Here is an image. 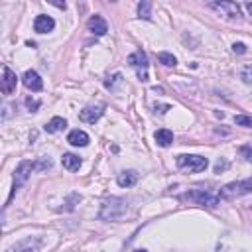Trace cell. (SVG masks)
I'll use <instances>...</instances> for the list:
<instances>
[{"mask_svg": "<svg viewBox=\"0 0 252 252\" xmlns=\"http://www.w3.org/2000/svg\"><path fill=\"white\" fill-rule=\"evenodd\" d=\"M248 193H252V177L227 183L225 187H221L219 199H236V197H242V195H248Z\"/></svg>", "mask_w": 252, "mask_h": 252, "instance_id": "1", "label": "cell"}, {"mask_svg": "<svg viewBox=\"0 0 252 252\" xmlns=\"http://www.w3.org/2000/svg\"><path fill=\"white\" fill-rule=\"evenodd\" d=\"M124 211H126V203H124V201L113 197V199L105 201L103 209H100V219H105V221H118L124 215Z\"/></svg>", "mask_w": 252, "mask_h": 252, "instance_id": "2", "label": "cell"}, {"mask_svg": "<svg viewBox=\"0 0 252 252\" xmlns=\"http://www.w3.org/2000/svg\"><path fill=\"white\" fill-rule=\"evenodd\" d=\"M209 166V160L203 158V156H197V154H183V156H177V168L181 170H187V172H205Z\"/></svg>", "mask_w": 252, "mask_h": 252, "instance_id": "3", "label": "cell"}, {"mask_svg": "<svg viewBox=\"0 0 252 252\" xmlns=\"http://www.w3.org/2000/svg\"><path fill=\"white\" fill-rule=\"evenodd\" d=\"M181 199L193 201V203H197V205H201V207H217V205H219V197L211 195V193H209V191H205V189L189 191V193H185Z\"/></svg>", "mask_w": 252, "mask_h": 252, "instance_id": "4", "label": "cell"}, {"mask_svg": "<svg viewBox=\"0 0 252 252\" xmlns=\"http://www.w3.org/2000/svg\"><path fill=\"white\" fill-rule=\"evenodd\" d=\"M32 170H36V164L34 162H30V160H24V162H20V166L16 168V172H14V185H12V193H10V199H12V195L28 181V177H30V174H32Z\"/></svg>", "mask_w": 252, "mask_h": 252, "instance_id": "5", "label": "cell"}, {"mask_svg": "<svg viewBox=\"0 0 252 252\" xmlns=\"http://www.w3.org/2000/svg\"><path fill=\"white\" fill-rule=\"evenodd\" d=\"M128 63L138 71L140 81H148V56L142 52V49H136V52L128 58Z\"/></svg>", "mask_w": 252, "mask_h": 252, "instance_id": "6", "label": "cell"}, {"mask_svg": "<svg viewBox=\"0 0 252 252\" xmlns=\"http://www.w3.org/2000/svg\"><path fill=\"white\" fill-rule=\"evenodd\" d=\"M103 113H105V105H89V107H85V109L79 113V118H81L83 122L95 124L100 116H103Z\"/></svg>", "mask_w": 252, "mask_h": 252, "instance_id": "7", "label": "cell"}, {"mask_svg": "<svg viewBox=\"0 0 252 252\" xmlns=\"http://www.w3.org/2000/svg\"><path fill=\"white\" fill-rule=\"evenodd\" d=\"M16 85H18L16 73L8 65H4V69H2V93L4 95H12L16 91Z\"/></svg>", "mask_w": 252, "mask_h": 252, "instance_id": "8", "label": "cell"}, {"mask_svg": "<svg viewBox=\"0 0 252 252\" xmlns=\"http://www.w3.org/2000/svg\"><path fill=\"white\" fill-rule=\"evenodd\" d=\"M87 28H89V32H91V34H95V36H105V34L109 32V24H107V20H105L103 16H98V14H95V16H91V18H89Z\"/></svg>", "mask_w": 252, "mask_h": 252, "instance_id": "9", "label": "cell"}, {"mask_svg": "<svg viewBox=\"0 0 252 252\" xmlns=\"http://www.w3.org/2000/svg\"><path fill=\"white\" fill-rule=\"evenodd\" d=\"M22 83L26 85V89H30V91H34V93H38V91L43 89V81H41V77H39L34 69H28V71L24 73Z\"/></svg>", "mask_w": 252, "mask_h": 252, "instance_id": "10", "label": "cell"}, {"mask_svg": "<svg viewBox=\"0 0 252 252\" xmlns=\"http://www.w3.org/2000/svg\"><path fill=\"white\" fill-rule=\"evenodd\" d=\"M54 28H56L54 18H52V16H45V14H39V16L36 18V22H34V30H36L38 34H47V32H52Z\"/></svg>", "mask_w": 252, "mask_h": 252, "instance_id": "11", "label": "cell"}, {"mask_svg": "<svg viewBox=\"0 0 252 252\" xmlns=\"http://www.w3.org/2000/svg\"><path fill=\"white\" fill-rule=\"evenodd\" d=\"M213 8H217L219 12H223L225 18H231V20H238V18H240V8H238V4H234V2L213 4Z\"/></svg>", "mask_w": 252, "mask_h": 252, "instance_id": "12", "label": "cell"}, {"mask_svg": "<svg viewBox=\"0 0 252 252\" xmlns=\"http://www.w3.org/2000/svg\"><path fill=\"white\" fill-rule=\"evenodd\" d=\"M67 142L75 148H83L89 144V134L85 130H71L69 136H67Z\"/></svg>", "mask_w": 252, "mask_h": 252, "instance_id": "13", "label": "cell"}, {"mask_svg": "<svg viewBox=\"0 0 252 252\" xmlns=\"http://www.w3.org/2000/svg\"><path fill=\"white\" fill-rule=\"evenodd\" d=\"M138 172H134V170H128V172H122V174H118V177H116V183L120 185V187H132L136 181H138Z\"/></svg>", "mask_w": 252, "mask_h": 252, "instance_id": "14", "label": "cell"}, {"mask_svg": "<svg viewBox=\"0 0 252 252\" xmlns=\"http://www.w3.org/2000/svg\"><path fill=\"white\" fill-rule=\"evenodd\" d=\"M154 138H156L158 146H162V148H168V146H172V142H174V134H172V130H168V128L156 130Z\"/></svg>", "mask_w": 252, "mask_h": 252, "instance_id": "15", "label": "cell"}, {"mask_svg": "<svg viewBox=\"0 0 252 252\" xmlns=\"http://www.w3.org/2000/svg\"><path fill=\"white\" fill-rule=\"evenodd\" d=\"M61 164H63V168H65V170H69V172H77V170L81 168V158H79V156H75V154H63Z\"/></svg>", "mask_w": 252, "mask_h": 252, "instance_id": "16", "label": "cell"}, {"mask_svg": "<svg viewBox=\"0 0 252 252\" xmlns=\"http://www.w3.org/2000/svg\"><path fill=\"white\" fill-rule=\"evenodd\" d=\"M65 126H67V120H65V118H61V116H54L52 120H49V122L45 124V130H47L49 134H56V132L63 130Z\"/></svg>", "mask_w": 252, "mask_h": 252, "instance_id": "17", "label": "cell"}, {"mask_svg": "<svg viewBox=\"0 0 252 252\" xmlns=\"http://www.w3.org/2000/svg\"><path fill=\"white\" fill-rule=\"evenodd\" d=\"M158 59H160V63L166 65V67H175V63H177L175 56H172V54H168V52H160V54H158Z\"/></svg>", "mask_w": 252, "mask_h": 252, "instance_id": "18", "label": "cell"}, {"mask_svg": "<svg viewBox=\"0 0 252 252\" xmlns=\"http://www.w3.org/2000/svg\"><path fill=\"white\" fill-rule=\"evenodd\" d=\"M150 8H152V4L146 2V0H144V2H140V4H138V14H140V18H144V20L152 18V12H150Z\"/></svg>", "mask_w": 252, "mask_h": 252, "instance_id": "19", "label": "cell"}, {"mask_svg": "<svg viewBox=\"0 0 252 252\" xmlns=\"http://www.w3.org/2000/svg\"><path fill=\"white\" fill-rule=\"evenodd\" d=\"M234 124L236 126H244V128H252V116L238 115V116H234Z\"/></svg>", "mask_w": 252, "mask_h": 252, "instance_id": "20", "label": "cell"}, {"mask_svg": "<svg viewBox=\"0 0 252 252\" xmlns=\"http://www.w3.org/2000/svg\"><path fill=\"white\" fill-rule=\"evenodd\" d=\"M26 105H28V109L34 113L36 109H39L41 103H39V100H36V98H32V97H28V98H26Z\"/></svg>", "mask_w": 252, "mask_h": 252, "instance_id": "21", "label": "cell"}, {"mask_svg": "<svg viewBox=\"0 0 252 252\" xmlns=\"http://www.w3.org/2000/svg\"><path fill=\"white\" fill-rule=\"evenodd\" d=\"M240 154H242L248 162H252V146H242V148H240Z\"/></svg>", "mask_w": 252, "mask_h": 252, "instance_id": "22", "label": "cell"}, {"mask_svg": "<svg viewBox=\"0 0 252 252\" xmlns=\"http://www.w3.org/2000/svg\"><path fill=\"white\" fill-rule=\"evenodd\" d=\"M242 81L248 83V85H252V67H246V69L242 71Z\"/></svg>", "mask_w": 252, "mask_h": 252, "instance_id": "23", "label": "cell"}, {"mask_svg": "<svg viewBox=\"0 0 252 252\" xmlns=\"http://www.w3.org/2000/svg\"><path fill=\"white\" fill-rule=\"evenodd\" d=\"M233 49H234L236 54H244V52H246V45H244V43H234Z\"/></svg>", "mask_w": 252, "mask_h": 252, "instance_id": "24", "label": "cell"}, {"mask_svg": "<svg viewBox=\"0 0 252 252\" xmlns=\"http://www.w3.org/2000/svg\"><path fill=\"white\" fill-rule=\"evenodd\" d=\"M246 10H248V12H250V16H252V2H248V4H246Z\"/></svg>", "mask_w": 252, "mask_h": 252, "instance_id": "25", "label": "cell"}, {"mask_svg": "<svg viewBox=\"0 0 252 252\" xmlns=\"http://www.w3.org/2000/svg\"><path fill=\"white\" fill-rule=\"evenodd\" d=\"M8 252H32V250H8Z\"/></svg>", "mask_w": 252, "mask_h": 252, "instance_id": "26", "label": "cell"}, {"mask_svg": "<svg viewBox=\"0 0 252 252\" xmlns=\"http://www.w3.org/2000/svg\"><path fill=\"white\" fill-rule=\"evenodd\" d=\"M134 252H148V250H134Z\"/></svg>", "mask_w": 252, "mask_h": 252, "instance_id": "27", "label": "cell"}]
</instances>
